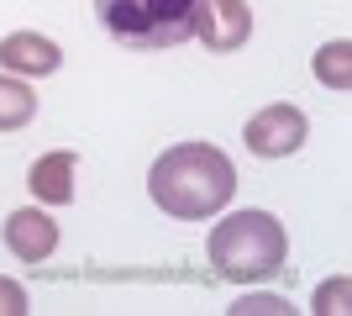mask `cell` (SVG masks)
<instances>
[{"label":"cell","instance_id":"cell-1","mask_svg":"<svg viewBox=\"0 0 352 316\" xmlns=\"http://www.w3.org/2000/svg\"><path fill=\"white\" fill-rule=\"evenodd\" d=\"M147 196L174 222H210L216 211L232 206L236 169L216 143H174L147 169Z\"/></svg>","mask_w":352,"mask_h":316},{"label":"cell","instance_id":"cell-2","mask_svg":"<svg viewBox=\"0 0 352 316\" xmlns=\"http://www.w3.org/2000/svg\"><path fill=\"white\" fill-rule=\"evenodd\" d=\"M284 253H289V238H284L279 216L268 211H232L210 227L206 258L216 264L221 280H236V285H258V280H274L284 269Z\"/></svg>","mask_w":352,"mask_h":316},{"label":"cell","instance_id":"cell-3","mask_svg":"<svg viewBox=\"0 0 352 316\" xmlns=\"http://www.w3.org/2000/svg\"><path fill=\"white\" fill-rule=\"evenodd\" d=\"M95 16L126 53H163L195 37V0H95Z\"/></svg>","mask_w":352,"mask_h":316},{"label":"cell","instance_id":"cell-4","mask_svg":"<svg viewBox=\"0 0 352 316\" xmlns=\"http://www.w3.org/2000/svg\"><path fill=\"white\" fill-rule=\"evenodd\" d=\"M305 137H310V121H305V111L289 105V101L263 105V111L248 116V127H242V143H248L252 158H289V153L305 148Z\"/></svg>","mask_w":352,"mask_h":316},{"label":"cell","instance_id":"cell-5","mask_svg":"<svg viewBox=\"0 0 352 316\" xmlns=\"http://www.w3.org/2000/svg\"><path fill=\"white\" fill-rule=\"evenodd\" d=\"M195 37L210 53H236L252 37L248 0H195Z\"/></svg>","mask_w":352,"mask_h":316},{"label":"cell","instance_id":"cell-6","mask_svg":"<svg viewBox=\"0 0 352 316\" xmlns=\"http://www.w3.org/2000/svg\"><path fill=\"white\" fill-rule=\"evenodd\" d=\"M6 248H11L21 264H43L58 248V222L47 216V206H21L6 216Z\"/></svg>","mask_w":352,"mask_h":316},{"label":"cell","instance_id":"cell-7","mask_svg":"<svg viewBox=\"0 0 352 316\" xmlns=\"http://www.w3.org/2000/svg\"><path fill=\"white\" fill-rule=\"evenodd\" d=\"M58 63H63V48L43 32H6L0 37V69L6 74L43 79V74H58Z\"/></svg>","mask_w":352,"mask_h":316},{"label":"cell","instance_id":"cell-8","mask_svg":"<svg viewBox=\"0 0 352 316\" xmlns=\"http://www.w3.org/2000/svg\"><path fill=\"white\" fill-rule=\"evenodd\" d=\"M74 169H79V153H43L37 164L27 169V190L37 196V206H69L74 200Z\"/></svg>","mask_w":352,"mask_h":316},{"label":"cell","instance_id":"cell-9","mask_svg":"<svg viewBox=\"0 0 352 316\" xmlns=\"http://www.w3.org/2000/svg\"><path fill=\"white\" fill-rule=\"evenodd\" d=\"M32 116H37L32 85L21 74H6V69H0V132H21Z\"/></svg>","mask_w":352,"mask_h":316},{"label":"cell","instance_id":"cell-10","mask_svg":"<svg viewBox=\"0 0 352 316\" xmlns=\"http://www.w3.org/2000/svg\"><path fill=\"white\" fill-rule=\"evenodd\" d=\"M316 79L337 95L352 90V43L347 37H337V43H326L321 53H316Z\"/></svg>","mask_w":352,"mask_h":316},{"label":"cell","instance_id":"cell-11","mask_svg":"<svg viewBox=\"0 0 352 316\" xmlns=\"http://www.w3.org/2000/svg\"><path fill=\"white\" fill-rule=\"evenodd\" d=\"M347 301H352V280L347 274H331V280H326L321 290H316V306H310V311H321V316H331V311H347Z\"/></svg>","mask_w":352,"mask_h":316},{"label":"cell","instance_id":"cell-12","mask_svg":"<svg viewBox=\"0 0 352 316\" xmlns=\"http://www.w3.org/2000/svg\"><path fill=\"white\" fill-rule=\"evenodd\" d=\"M232 311L236 316H284V311H289V301H279V295H242Z\"/></svg>","mask_w":352,"mask_h":316},{"label":"cell","instance_id":"cell-13","mask_svg":"<svg viewBox=\"0 0 352 316\" xmlns=\"http://www.w3.org/2000/svg\"><path fill=\"white\" fill-rule=\"evenodd\" d=\"M32 301H27V290L16 285V280H0V316H27Z\"/></svg>","mask_w":352,"mask_h":316}]
</instances>
